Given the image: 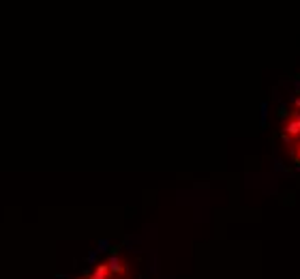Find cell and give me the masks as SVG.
Wrapping results in <instances>:
<instances>
[{
	"mask_svg": "<svg viewBox=\"0 0 300 279\" xmlns=\"http://www.w3.org/2000/svg\"><path fill=\"white\" fill-rule=\"evenodd\" d=\"M274 133L287 161L300 170V76L281 86L274 107Z\"/></svg>",
	"mask_w": 300,
	"mask_h": 279,
	"instance_id": "obj_1",
	"label": "cell"
},
{
	"mask_svg": "<svg viewBox=\"0 0 300 279\" xmlns=\"http://www.w3.org/2000/svg\"><path fill=\"white\" fill-rule=\"evenodd\" d=\"M69 279H144V273L135 258L123 247H105L99 249Z\"/></svg>",
	"mask_w": 300,
	"mask_h": 279,
	"instance_id": "obj_2",
	"label": "cell"
}]
</instances>
